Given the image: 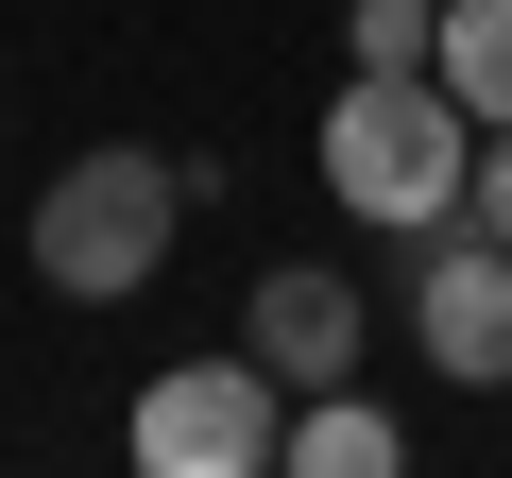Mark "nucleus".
I'll return each instance as SVG.
<instances>
[{
  "mask_svg": "<svg viewBox=\"0 0 512 478\" xmlns=\"http://www.w3.org/2000/svg\"><path fill=\"white\" fill-rule=\"evenodd\" d=\"M188 205H205V171H188V154H154V137L69 154V171L35 188V291H69V308H137V291L171 274Z\"/></svg>",
  "mask_w": 512,
  "mask_h": 478,
  "instance_id": "obj_1",
  "label": "nucleus"
},
{
  "mask_svg": "<svg viewBox=\"0 0 512 478\" xmlns=\"http://www.w3.org/2000/svg\"><path fill=\"white\" fill-rule=\"evenodd\" d=\"M325 188H342L359 222H393V239L461 222V188H478V103H461L444 69H342V103H325Z\"/></svg>",
  "mask_w": 512,
  "mask_h": 478,
  "instance_id": "obj_2",
  "label": "nucleus"
},
{
  "mask_svg": "<svg viewBox=\"0 0 512 478\" xmlns=\"http://www.w3.org/2000/svg\"><path fill=\"white\" fill-rule=\"evenodd\" d=\"M274 444H291V376L274 359H171L154 393H137V478H274Z\"/></svg>",
  "mask_w": 512,
  "mask_h": 478,
  "instance_id": "obj_3",
  "label": "nucleus"
},
{
  "mask_svg": "<svg viewBox=\"0 0 512 478\" xmlns=\"http://www.w3.org/2000/svg\"><path fill=\"white\" fill-rule=\"evenodd\" d=\"M393 291H410V342H427V376H461V393H512V239H495V222H427Z\"/></svg>",
  "mask_w": 512,
  "mask_h": 478,
  "instance_id": "obj_4",
  "label": "nucleus"
},
{
  "mask_svg": "<svg viewBox=\"0 0 512 478\" xmlns=\"http://www.w3.org/2000/svg\"><path fill=\"white\" fill-rule=\"evenodd\" d=\"M359 325H376V308H359V291H342L325 257H291V274H256V308H239V342L274 359L291 393H342V376H359Z\"/></svg>",
  "mask_w": 512,
  "mask_h": 478,
  "instance_id": "obj_5",
  "label": "nucleus"
},
{
  "mask_svg": "<svg viewBox=\"0 0 512 478\" xmlns=\"http://www.w3.org/2000/svg\"><path fill=\"white\" fill-rule=\"evenodd\" d=\"M274 478H410V427L342 376V393H291V444H274Z\"/></svg>",
  "mask_w": 512,
  "mask_h": 478,
  "instance_id": "obj_6",
  "label": "nucleus"
},
{
  "mask_svg": "<svg viewBox=\"0 0 512 478\" xmlns=\"http://www.w3.org/2000/svg\"><path fill=\"white\" fill-rule=\"evenodd\" d=\"M461 103H478V137L512 120V0H444V52H427Z\"/></svg>",
  "mask_w": 512,
  "mask_h": 478,
  "instance_id": "obj_7",
  "label": "nucleus"
},
{
  "mask_svg": "<svg viewBox=\"0 0 512 478\" xmlns=\"http://www.w3.org/2000/svg\"><path fill=\"white\" fill-rule=\"evenodd\" d=\"M444 52V0H342V69H427Z\"/></svg>",
  "mask_w": 512,
  "mask_h": 478,
  "instance_id": "obj_8",
  "label": "nucleus"
},
{
  "mask_svg": "<svg viewBox=\"0 0 512 478\" xmlns=\"http://www.w3.org/2000/svg\"><path fill=\"white\" fill-rule=\"evenodd\" d=\"M461 222H495V239H512V120L478 137V188H461Z\"/></svg>",
  "mask_w": 512,
  "mask_h": 478,
  "instance_id": "obj_9",
  "label": "nucleus"
}]
</instances>
